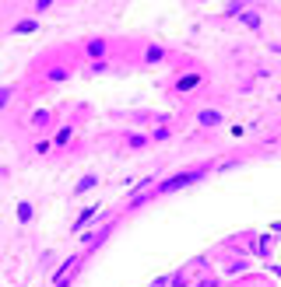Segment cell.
Here are the masks:
<instances>
[{"instance_id": "6da1fadb", "label": "cell", "mask_w": 281, "mask_h": 287, "mask_svg": "<svg viewBox=\"0 0 281 287\" xmlns=\"http://www.w3.org/2000/svg\"><path fill=\"white\" fill-rule=\"evenodd\" d=\"M197 179H200V172H183V175H172V179H165V182H162V193L183 189L186 182H197Z\"/></svg>"}, {"instance_id": "7a4b0ae2", "label": "cell", "mask_w": 281, "mask_h": 287, "mask_svg": "<svg viewBox=\"0 0 281 287\" xmlns=\"http://www.w3.org/2000/svg\"><path fill=\"white\" fill-rule=\"evenodd\" d=\"M197 123H200V126H215V123H221V116H218V112H200Z\"/></svg>"}, {"instance_id": "3957f363", "label": "cell", "mask_w": 281, "mask_h": 287, "mask_svg": "<svg viewBox=\"0 0 281 287\" xmlns=\"http://www.w3.org/2000/svg\"><path fill=\"white\" fill-rule=\"evenodd\" d=\"M88 53H92V56H102V53H106V39H92V42H88Z\"/></svg>"}, {"instance_id": "277c9868", "label": "cell", "mask_w": 281, "mask_h": 287, "mask_svg": "<svg viewBox=\"0 0 281 287\" xmlns=\"http://www.w3.org/2000/svg\"><path fill=\"white\" fill-rule=\"evenodd\" d=\"M18 217L21 221H32V203H18Z\"/></svg>"}, {"instance_id": "5b68a950", "label": "cell", "mask_w": 281, "mask_h": 287, "mask_svg": "<svg viewBox=\"0 0 281 287\" xmlns=\"http://www.w3.org/2000/svg\"><path fill=\"white\" fill-rule=\"evenodd\" d=\"M14 32H35V21H32V18H28V21H18V25H14Z\"/></svg>"}, {"instance_id": "8992f818", "label": "cell", "mask_w": 281, "mask_h": 287, "mask_svg": "<svg viewBox=\"0 0 281 287\" xmlns=\"http://www.w3.org/2000/svg\"><path fill=\"white\" fill-rule=\"evenodd\" d=\"M95 186V175H84L81 182H78V193H84V189H92Z\"/></svg>"}, {"instance_id": "52a82bcc", "label": "cell", "mask_w": 281, "mask_h": 287, "mask_svg": "<svg viewBox=\"0 0 281 287\" xmlns=\"http://www.w3.org/2000/svg\"><path fill=\"white\" fill-rule=\"evenodd\" d=\"M7 98H11V88H0V109L7 105Z\"/></svg>"}, {"instance_id": "ba28073f", "label": "cell", "mask_w": 281, "mask_h": 287, "mask_svg": "<svg viewBox=\"0 0 281 287\" xmlns=\"http://www.w3.org/2000/svg\"><path fill=\"white\" fill-rule=\"evenodd\" d=\"M200 287H218V280H204V284H200Z\"/></svg>"}]
</instances>
